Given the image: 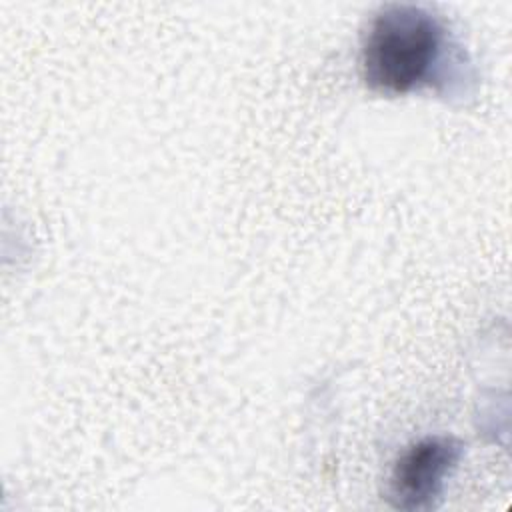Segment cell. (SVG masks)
Wrapping results in <instances>:
<instances>
[{
  "label": "cell",
  "mask_w": 512,
  "mask_h": 512,
  "mask_svg": "<svg viewBox=\"0 0 512 512\" xmlns=\"http://www.w3.org/2000/svg\"><path fill=\"white\" fill-rule=\"evenodd\" d=\"M444 22L416 4H388L370 22L360 50L364 82L382 94H406L440 78L450 50Z\"/></svg>",
  "instance_id": "obj_1"
},
{
  "label": "cell",
  "mask_w": 512,
  "mask_h": 512,
  "mask_svg": "<svg viewBox=\"0 0 512 512\" xmlns=\"http://www.w3.org/2000/svg\"><path fill=\"white\" fill-rule=\"evenodd\" d=\"M462 452V442L452 436H428L408 446L390 476L392 506L408 512L434 508Z\"/></svg>",
  "instance_id": "obj_2"
}]
</instances>
